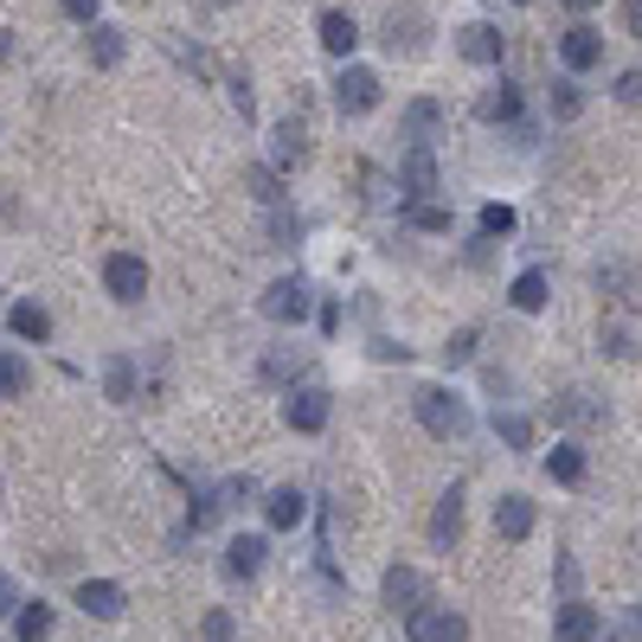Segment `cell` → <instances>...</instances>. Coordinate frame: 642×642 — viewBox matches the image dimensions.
<instances>
[{
    "mask_svg": "<svg viewBox=\"0 0 642 642\" xmlns=\"http://www.w3.org/2000/svg\"><path fill=\"white\" fill-rule=\"evenodd\" d=\"M270 315V322H283V328H296V322H308V308H315V290H308L303 276H276L264 290V303H258Z\"/></svg>",
    "mask_w": 642,
    "mask_h": 642,
    "instance_id": "2",
    "label": "cell"
},
{
    "mask_svg": "<svg viewBox=\"0 0 642 642\" xmlns=\"http://www.w3.org/2000/svg\"><path fill=\"white\" fill-rule=\"evenodd\" d=\"M476 340H482L476 328H456V335H450V347H444V367H463V360L476 353Z\"/></svg>",
    "mask_w": 642,
    "mask_h": 642,
    "instance_id": "36",
    "label": "cell"
},
{
    "mask_svg": "<svg viewBox=\"0 0 642 642\" xmlns=\"http://www.w3.org/2000/svg\"><path fill=\"white\" fill-rule=\"evenodd\" d=\"M52 623H58V617H52V605H20V617H13V636H20V642H45V636H52Z\"/></svg>",
    "mask_w": 642,
    "mask_h": 642,
    "instance_id": "25",
    "label": "cell"
},
{
    "mask_svg": "<svg viewBox=\"0 0 642 642\" xmlns=\"http://www.w3.org/2000/svg\"><path fill=\"white\" fill-rule=\"evenodd\" d=\"M84 52H90V65H104V72H110V65H122V33L90 20V26H84Z\"/></svg>",
    "mask_w": 642,
    "mask_h": 642,
    "instance_id": "21",
    "label": "cell"
},
{
    "mask_svg": "<svg viewBox=\"0 0 642 642\" xmlns=\"http://www.w3.org/2000/svg\"><path fill=\"white\" fill-rule=\"evenodd\" d=\"M26 360H20V353H0V399H20V392H26Z\"/></svg>",
    "mask_w": 642,
    "mask_h": 642,
    "instance_id": "31",
    "label": "cell"
},
{
    "mask_svg": "<svg viewBox=\"0 0 642 642\" xmlns=\"http://www.w3.org/2000/svg\"><path fill=\"white\" fill-rule=\"evenodd\" d=\"M572 13H591V7H605V0H566Z\"/></svg>",
    "mask_w": 642,
    "mask_h": 642,
    "instance_id": "43",
    "label": "cell"
},
{
    "mask_svg": "<svg viewBox=\"0 0 642 642\" xmlns=\"http://www.w3.org/2000/svg\"><path fill=\"white\" fill-rule=\"evenodd\" d=\"M104 385H110V399H116V405H129V399H135V367H129V360L116 353L110 367H104Z\"/></svg>",
    "mask_w": 642,
    "mask_h": 642,
    "instance_id": "27",
    "label": "cell"
},
{
    "mask_svg": "<svg viewBox=\"0 0 642 642\" xmlns=\"http://www.w3.org/2000/svg\"><path fill=\"white\" fill-rule=\"evenodd\" d=\"M290 373H303V353H290V347L264 353V379H290Z\"/></svg>",
    "mask_w": 642,
    "mask_h": 642,
    "instance_id": "35",
    "label": "cell"
},
{
    "mask_svg": "<svg viewBox=\"0 0 642 642\" xmlns=\"http://www.w3.org/2000/svg\"><path fill=\"white\" fill-rule=\"evenodd\" d=\"M7 52H13V33H0V58H7Z\"/></svg>",
    "mask_w": 642,
    "mask_h": 642,
    "instance_id": "44",
    "label": "cell"
},
{
    "mask_svg": "<svg viewBox=\"0 0 642 642\" xmlns=\"http://www.w3.org/2000/svg\"><path fill=\"white\" fill-rule=\"evenodd\" d=\"M578 110H585V90H578V77H559V84H553V116H559V122H572Z\"/></svg>",
    "mask_w": 642,
    "mask_h": 642,
    "instance_id": "29",
    "label": "cell"
},
{
    "mask_svg": "<svg viewBox=\"0 0 642 642\" xmlns=\"http://www.w3.org/2000/svg\"><path fill=\"white\" fill-rule=\"evenodd\" d=\"M437 122H444V104H431V97H417L412 110H405V129H412V135H431Z\"/></svg>",
    "mask_w": 642,
    "mask_h": 642,
    "instance_id": "32",
    "label": "cell"
},
{
    "mask_svg": "<svg viewBox=\"0 0 642 642\" xmlns=\"http://www.w3.org/2000/svg\"><path fill=\"white\" fill-rule=\"evenodd\" d=\"M431 540H437V546H456V540H463V489H450L444 501H437V514H431Z\"/></svg>",
    "mask_w": 642,
    "mask_h": 642,
    "instance_id": "20",
    "label": "cell"
},
{
    "mask_svg": "<svg viewBox=\"0 0 642 642\" xmlns=\"http://www.w3.org/2000/svg\"><path fill=\"white\" fill-rule=\"evenodd\" d=\"M546 296H553V283H546V270H521V276L508 283V303L521 308V315H540V308H546Z\"/></svg>",
    "mask_w": 642,
    "mask_h": 642,
    "instance_id": "17",
    "label": "cell"
},
{
    "mask_svg": "<svg viewBox=\"0 0 642 642\" xmlns=\"http://www.w3.org/2000/svg\"><path fill=\"white\" fill-rule=\"evenodd\" d=\"M412 642H469V623L456 610H412Z\"/></svg>",
    "mask_w": 642,
    "mask_h": 642,
    "instance_id": "9",
    "label": "cell"
},
{
    "mask_svg": "<svg viewBox=\"0 0 642 642\" xmlns=\"http://www.w3.org/2000/svg\"><path fill=\"white\" fill-rule=\"evenodd\" d=\"M546 476H553V482H585V450H578V444H553V456H546Z\"/></svg>",
    "mask_w": 642,
    "mask_h": 642,
    "instance_id": "24",
    "label": "cell"
},
{
    "mask_svg": "<svg viewBox=\"0 0 642 642\" xmlns=\"http://www.w3.org/2000/svg\"><path fill=\"white\" fill-rule=\"evenodd\" d=\"M385 610H392V617H412V610H424V572H412V566H392V572H385Z\"/></svg>",
    "mask_w": 642,
    "mask_h": 642,
    "instance_id": "8",
    "label": "cell"
},
{
    "mask_svg": "<svg viewBox=\"0 0 642 642\" xmlns=\"http://www.w3.org/2000/svg\"><path fill=\"white\" fill-rule=\"evenodd\" d=\"M476 116H482V122H521V84H508V77L489 84V90L476 97Z\"/></svg>",
    "mask_w": 642,
    "mask_h": 642,
    "instance_id": "13",
    "label": "cell"
},
{
    "mask_svg": "<svg viewBox=\"0 0 642 642\" xmlns=\"http://www.w3.org/2000/svg\"><path fill=\"white\" fill-rule=\"evenodd\" d=\"M476 226H482V238H508V231L521 226V219H514V206H501V199H489V206H482V219H476Z\"/></svg>",
    "mask_w": 642,
    "mask_h": 642,
    "instance_id": "30",
    "label": "cell"
},
{
    "mask_svg": "<svg viewBox=\"0 0 642 642\" xmlns=\"http://www.w3.org/2000/svg\"><path fill=\"white\" fill-rule=\"evenodd\" d=\"M13 610H20V598H13V578L0 572V617H13Z\"/></svg>",
    "mask_w": 642,
    "mask_h": 642,
    "instance_id": "41",
    "label": "cell"
},
{
    "mask_svg": "<svg viewBox=\"0 0 642 642\" xmlns=\"http://www.w3.org/2000/svg\"><path fill=\"white\" fill-rule=\"evenodd\" d=\"M251 193H258L264 206H283V174H276V167H251Z\"/></svg>",
    "mask_w": 642,
    "mask_h": 642,
    "instance_id": "33",
    "label": "cell"
},
{
    "mask_svg": "<svg viewBox=\"0 0 642 642\" xmlns=\"http://www.w3.org/2000/svg\"><path fill=\"white\" fill-rule=\"evenodd\" d=\"M104 290H110L116 303H142L149 296V264L135 251H110L104 258Z\"/></svg>",
    "mask_w": 642,
    "mask_h": 642,
    "instance_id": "3",
    "label": "cell"
},
{
    "mask_svg": "<svg viewBox=\"0 0 642 642\" xmlns=\"http://www.w3.org/2000/svg\"><path fill=\"white\" fill-rule=\"evenodd\" d=\"M303 161H308L303 122H276V129H270V167L283 174V167H303Z\"/></svg>",
    "mask_w": 642,
    "mask_h": 642,
    "instance_id": "11",
    "label": "cell"
},
{
    "mask_svg": "<svg viewBox=\"0 0 642 642\" xmlns=\"http://www.w3.org/2000/svg\"><path fill=\"white\" fill-rule=\"evenodd\" d=\"M559 58H566L572 77L591 72V65H605V33H598V26H585V20L566 26V33H559Z\"/></svg>",
    "mask_w": 642,
    "mask_h": 642,
    "instance_id": "5",
    "label": "cell"
},
{
    "mask_svg": "<svg viewBox=\"0 0 642 642\" xmlns=\"http://www.w3.org/2000/svg\"><path fill=\"white\" fill-rule=\"evenodd\" d=\"M553 412L566 417V424H585V417H598V405H591V399H585V392H566V399H559V405H553Z\"/></svg>",
    "mask_w": 642,
    "mask_h": 642,
    "instance_id": "37",
    "label": "cell"
},
{
    "mask_svg": "<svg viewBox=\"0 0 642 642\" xmlns=\"http://www.w3.org/2000/svg\"><path fill=\"white\" fill-rule=\"evenodd\" d=\"M122 605H129V598H122V585H110V578H84V585H77V610L97 617V623H116Z\"/></svg>",
    "mask_w": 642,
    "mask_h": 642,
    "instance_id": "6",
    "label": "cell"
},
{
    "mask_svg": "<svg viewBox=\"0 0 642 642\" xmlns=\"http://www.w3.org/2000/svg\"><path fill=\"white\" fill-rule=\"evenodd\" d=\"M335 104H340V116H367L379 104V72H367V65H340Z\"/></svg>",
    "mask_w": 642,
    "mask_h": 642,
    "instance_id": "4",
    "label": "cell"
},
{
    "mask_svg": "<svg viewBox=\"0 0 642 642\" xmlns=\"http://www.w3.org/2000/svg\"><path fill=\"white\" fill-rule=\"evenodd\" d=\"M456 52H463L469 65H501V33H494L489 20H476V26L456 33Z\"/></svg>",
    "mask_w": 642,
    "mask_h": 642,
    "instance_id": "12",
    "label": "cell"
},
{
    "mask_svg": "<svg viewBox=\"0 0 642 642\" xmlns=\"http://www.w3.org/2000/svg\"><path fill=\"white\" fill-rule=\"evenodd\" d=\"M296 238H303V219H296L290 206H270V244H276V251H290Z\"/></svg>",
    "mask_w": 642,
    "mask_h": 642,
    "instance_id": "28",
    "label": "cell"
},
{
    "mask_svg": "<svg viewBox=\"0 0 642 642\" xmlns=\"http://www.w3.org/2000/svg\"><path fill=\"white\" fill-rule=\"evenodd\" d=\"M405 226H412V231H431V238H444L456 219H450V206H437V199H405Z\"/></svg>",
    "mask_w": 642,
    "mask_h": 642,
    "instance_id": "22",
    "label": "cell"
},
{
    "mask_svg": "<svg viewBox=\"0 0 642 642\" xmlns=\"http://www.w3.org/2000/svg\"><path fill=\"white\" fill-rule=\"evenodd\" d=\"M315 39L335 52V58H353V45H360V26L347 20V13H322V26H315Z\"/></svg>",
    "mask_w": 642,
    "mask_h": 642,
    "instance_id": "19",
    "label": "cell"
},
{
    "mask_svg": "<svg viewBox=\"0 0 642 642\" xmlns=\"http://www.w3.org/2000/svg\"><path fill=\"white\" fill-rule=\"evenodd\" d=\"M199 642H238V623H231V610H206V623H199Z\"/></svg>",
    "mask_w": 642,
    "mask_h": 642,
    "instance_id": "34",
    "label": "cell"
},
{
    "mask_svg": "<svg viewBox=\"0 0 642 642\" xmlns=\"http://www.w3.org/2000/svg\"><path fill=\"white\" fill-rule=\"evenodd\" d=\"M617 97H623V104H642V72H623V77H617Z\"/></svg>",
    "mask_w": 642,
    "mask_h": 642,
    "instance_id": "38",
    "label": "cell"
},
{
    "mask_svg": "<svg viewBox=\"0 0 642 642\" xmlns=\"http://www.w3.org/2000/svg\"><path fill=\"white\" fill-rule=\"evenodd\" d=\"M283 424H290V431H308V437H315V431L328 424V392H315V385L290 392V399H283Z\"/></svg>",
    "mask_w": 642,
    "mask_h": 642,
    "instance_id": "7",
    "label": "cell"
},
{
    "mask_svg": "<svg viewBox=\"0 0 642 642\" xmlns=\"http://www.w3.org/2000/svg\"><path fill=\"white\" fill-rule=\"evenodd\" d=\"M623 26H630V39H642V0H630V7H623Z\"/></svg>",
    "mask_w": 642,
    "mask_h": 642,
    "instance_id": "42",
    "label": "cell"
},
{
    "mask_svg": "<svg viewBox=\"0 0 642 642\" xmlns=\"http://www.w3.org/2000/svg\"><path fill=\"white\" fill-rule=\"evenodd\" d=\"M303 514H308V494H303V489H276V494H264V521H270L276 533H290L296 521H303Z\"/></svg>",
    "mask_w": 642,
    "mask_h": 642,
    "instance_id": "18",
    "label": "cell"
},
{
    "mask_svg": "<svg viewBox=\"0 0 642 642\" xmlns=\"http://www.w3.org/2000/svg\"><path fill=\"white\" fill-rule=\"evenodd\" d=\"M58 7H65V13H72L77 26H90V20H97V0H58Z\"/></svg>",
    "mask_w": 642,
    "mask_h": 642,
    "instance_id": "39",
    "label": "cell"
},
{
    "mask_svg": "<svg viewBox=\"0 0 642 642\" xmlns=\"http://www.w3.org/2000/svg\"><path fill=\"white\" fill-rule=\"evenodd\" d=\"M399 187L412 193V199L437 193V154H431V142H417V149L405 154V167H399Z\"/></svg>",
    "mask_w": 642,
    "mask_h": 642,
    "instance_id": "10",
    "label": "cell"
},
{
    "mask_svg": "<svg viewBox=\"0 0 642 642\" xmlns=\"http://www.w3.org/2000/svg\"><path fill=\"white\" fill-rule=\"evenodd\" d=\"M598 630H605V617L591 605H578V598H566V610H559V642H598Z\"/></svg>",
    "mask_w": 642,
    "mask_h": 642,
    "instance_id": "15",
    "label": "cell"
},
{
    "mask_svg": "<svg viewBox=\"0 0 642 642\" xmlns=\"http://www.w3.org/2000/svg\"><path fill=\"white\" fill-rule=\"evenodd\" d=\"M412 412H417V424L431 431V437H469V405L456 399V392H444V385H417V399H412Z\"/></svg>",
    "mask_w": 642,
    "mask_h": 642,
    "instance_id": "1",
    "label": "cell"
},
{
    "mask_svg": "<svg viewBox=\"0 0 642 642\" xmlns=\"http://www.w3.org/2000/svg\"><path fill=\"white\" fill-rule=\"evenodd\" d=\"M7 328H13L20 340H52V315H45L39 303H13L7 308Z\"/></svg>",
    "mask_w": 642,
    "mask_h": 642,
    "instance_id": "23",
    "label": "cell"
},
{
    "mask_svg": "<svg viewBox=\"0 0 642 642\" xmlns=\"http://www.w3.org/2000/svg\"><path fill=\"white\" fill-rule=\"evenodd\" d=\"M494 431H501V444L508 450H533V417H521V412H494Z\"/></svg>",
    "mask_w": 642,
    "mask_h": 642,
    "instance_id": "26",
    "label": "cell"
},
{
    "mask_svg": "<svg viewBox=\"0 0 642 642\" xmlns=\"http://www.w3.org/2000/svg\"><path fill=\"white\" fill-rule=\"evenodd\" d=\"M494 533H501V540H527L533 533V501L527 494H501V501H494Z\"/></svg>",
    "mask_w": 642,
    "mask_h": 642,
    "instance_id": "14",
    "label": "cell"
},
{
    "mask_svg": "<svg viewBox=\"0 0 642 642\" xmlns=\"http://www.w3.org/2000/svg\"><path fill=\"white\" fill-rule=\"evenodd\" d=\"M264 540H258V533H238V540H231L226 546V572L231 578H258V572H264Z\"/></svg>",
    "mask_w": 642,
    "mask_h": 642,
    "instance_id": "16",
    "label": "cell"
},
{
    "mask_svg": "<svg viewBox=\"0 0 642 642\" xmlns=\"http://www.w3.org/2000/svg\"><path fill=\"white\" fill-rule=\"evenodd\" d=\"M605 353H617V360H630L636 347H630V335H623V328H610V335H605Z\"/></svg>",
    "mask_w": 642,
    "mask_h": 642,
    "instance_id": "40",
    "label": "cell"
}]
</instances>
